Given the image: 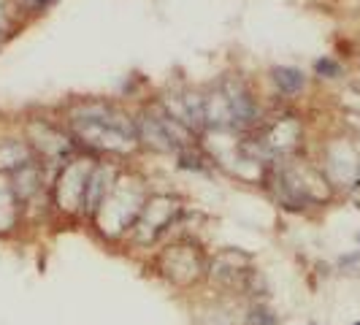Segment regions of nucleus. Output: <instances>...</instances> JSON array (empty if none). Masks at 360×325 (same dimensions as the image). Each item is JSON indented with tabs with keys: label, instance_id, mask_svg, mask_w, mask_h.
I'll use <instances>...</instances> for the list:
<instances>
[{
	"label": "nucleus",
	"instance_id": "6",
	"mask_svg": "<svg viewBox=\"0 0 360 325\" xmlns=\"http://www.w3.org/2000/svg\"><path fill=\"white\" fill-rule=\"evenodd\" d=\"M358 241H360V234H358Z\"/></svg>",
	"mask_w": 360,
	"mask_h": 325
},
{
	"label": "nucleus",
	"instance_id": "5",
	"mask_svg": "<svg viewBox=\"0 0 360 325\" xmlns=\"http://www.w3.org/2000/svg\"><path fill=\"white\" fill-rule=\"evenodd\" d=\"M352 325H360V320H358V323H352Z\"/></svg>",
	"mask_w": 360,
	"mask_h": 325
},
{
	"label": "nucleus",
	"instance_id": "3",
	"mask_svg": "<svg viewBox=\"0 0 360 325\" xmlns=\"http://www.w3.org/2000/svg\"><path fill=\"white\" fill-rule=\"evenodd\" d=\"M314 71L320 73V76L333 79V76H339V73H342V68H339V63H333V60L323 57V60H317V63H314Z\"/></svg>",
	"mask_w": 360,
	"mask_h": 325
},
{
	"label": "nucleus",
	"instance_id": "4",
	"mask_svg": "<svg viewBox=\"0 0 360 325\" xmlns=\"http://www.w3.org/2000/svg\"><path fill=\"white\" fill-rule=\"evenodd\" d=\"M355 263H360V253L344 255V257H342V266H355Z\"/></svg>",
	"mask_w": 360,
	"mask_h": 325
},
{
	"label": "nucleus",
	"instance_id": "1",
	"mask_svg": "<svg viewBox=\"0 0 360 325\" xmlns=\"http://www.w3.org/2000/svg\"><path fill=\"white\" fill-rule=\"evenodd\" d=\"M274 76V82H276V87L282 92H298L304 87V73L298 71V68H288V65H279V68H274L271 71Z\"/></svg>",
	"mask_w": 360,
	"mask_h": 325
},
{
	"label": "nucleus",
	"instance_id": "7",
	"mask_svg": "<svg viewBox=\"0 0 360 325\" xmlns=\"http://www.w3.org/2000/svg\"><path fill=\"white\" fill-rule=\"evenodd\" d=\"M311 325H314V323H311Z\"/></svg>",
	"mask_w": 360,
	"mask_h": 325
},
{
	"label": "nucleus",
	"instance_id": "2",
	"mask_svg": "<svg viewBox=\"0 0 360 325\" xmlns=\"http://www.w3.org/2000/svg\"><path fill=\"white\" fill-rule=\"evenodd\" d=\"M247 325H279L276 320V314L266 307H255L250 312V317H247Z\"/></svg>",
	"mask_w": 360,
	"mask_h": 325
}]
</instances>
